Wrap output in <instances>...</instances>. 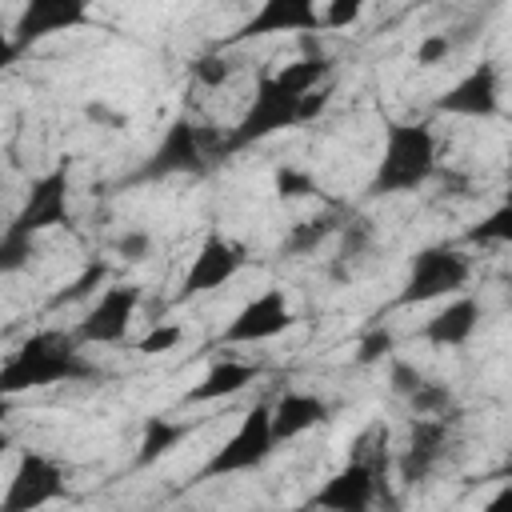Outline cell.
I'll return each instance as SVG.
<instances>
[{
  "mask_svg": "<svg viewBox=\"0 0 512 512\" xmlns=\"http://www.w3.org/2000/svg\"><path fill=\"white\" fill-rule=\"evenodd\" d=\"M140 308V284H112L104 296L84 312V320L72 328L80 344H120L128 336V324Z\"/></svg>",
  "mask_w": 512,
  "mask_h": 512,
  "instance_id": "14",
  "label": "cell"
},
{
  "mask_svg": "<svg viewBox=\"0 0 512 512\" xmlns=\"http://www.w3.org/2000/svg\"><path fill=\"white\" fill-rule=\"evenodd\" d=\"M188 76H192L196 88H220V84H228L232 64H228L224 52H200V56L188 64Z\"/></svg>",
  "mask_w": 512,
  "mask_h": 512,
  "instance_id": "25",
  "label": "cell"
},
{
  "mask_svg": "<svg viewBox=\"0 0 512 512\" xmlns=\"http://www.w3.org/2000/svg\"><path fill=\"white\" fill-rule=\"evenodd\" d=\"M456 52V40H452V32H428L420 44H416V64L420 68H436V64H444L448 56Z\"/></svg>",
  "mask_w": 512,
  "mask_h": 512,
  "instance_id": "29",
  "label": "cell"
},
{
  "mask_svg": "<svg viewBox=\"0 0 512 512\" xmlns=\"http://www.w3.org/2000/svg\"><path fill=\"white\" fill-rule=\"evenodd\" d=\"M440 116H468V120H492L500 112V68L496 60L472 64L452 88H444L432 104Z\"/></svg>",
  "mask_w": 512,
  "mask_h": 512,
  "instance_id": "11",
  "label": "cell"
},
{
  "mask_svg": "<svg viewBox=\"0 0 512 512\" xmlns=\"http://www.w3.org/2000/svg\"><path fill=\"white\" fill-rule=\"evenodd\" d=\"M272 184H276V196L280 200H304V196H316L320 192L316 180L304 168H292V164H280L276 176H272Z\"/></svg>",
  "mask_w": 512,
  "mask_h": 512,
  "instance_id": "28",
  "label": "cell"
},
{
  "mask_svg": "<svg viewBox=\"0 0 512 512\" xmlns=\"http://www.w3.org/2000/svg\"><path fill=\"white\" fill-rule=\"evenodd\" d=\"M208 168H212V160H208L204 128L188 112H180V116H172V124L164 128V136L148 152V160L128 176V184H156L168 176H204Z\"/></svg>",
  "mask_w": 512,
  "mask_h": 512,
  "instance_id": "5",
  "label": "cell"
},
{
  "mask_svg": "<svg viewBox=\"0 0 512 512\" xmlns=\"http://www.w3.org/2000/svg\"><path fill=\"white\" fill-rule=\"evenodd\" d=\"M344 220H348V216H340V212L332 208V212H320V216H308V220L292 224L288 236L280 240V256H308V252H316L324 240L340 236Z\"/></svg>",
  "mask_w": 512,
  "mask_h": 512,
  "instance_id": "20",
  "label": "cell"
},
{
  "mask_svg": "<svg viewBox=\"0 0 512 512\" xmlns=\"http://www.w3.org/2000/svg\"><path fill=\"white\" fill-rule=\"evenodd\" d=\"M320 20H324V32H336V28H348L360 20V4L356 0H336V4H324L320 8Z\"/></svg>",
  "mask_w": 512,
  "mask_h": 512,
  "instance_id": "33",
  "label": "cell"
},
{
  "mask_svg": "<svg viewBox=\"0 0 512 512\" xmlns=\"http://www.w3.org/2000/svg\"><path fill=\"white\" fill-rule=\"evenodd\" d=\"M64 496V468L44 452H24L0 500V512H36Z\"/></svg>",
  "mask_w": 512,
  "mask_h": 512,
  "instance_id": "10",
  "label": "cell"
},
{
  "mask_svg": "<svg viewBox=\"0 0 512 512\" xmlns=\"http://www.w3.org/2000/svg\"><path fill=\"white\" fill-rule=\"evenodd\" d=\"M68 192H72V160H60L52 172H44V176L28 188L24 208L12 216V224L4 228V236H16V240L36 244L40 232L60 228V224H72Z\"/></svg>",
  "mask_w": 512,
  "mask_h": 512,
  "instance_id": "8",
  "label": "cell"
},
{
  "mask_svg": "<svg viewBox=\"0 0 512 512\" xmlns=\"http://www.w3.org/2000/svg\"><path fill=\"white\" fill-rule=\"evenodd\" d=\"M244 260H248L244 244H236V240H228V236H220V232L204 236L200 252L192 256V264H188V272H184V280H180L176 300H192V296H204V292H212V288H224V284L244 268Z\"/></svg>",
  "mask_w": 512,
  "mask_h": 512,
  "instance_id": "12",
  "label": "cell"
},
{
  "mask_svg": "<svg viewBox=\"0 0 512 512\" xmlns=\"http://www.w3.org/2000/svg\"><path fill=\"white\" fill-rule=\"evenodd\" d=\"M448 424L452 420H424V416L412 420L408 444L396 456V476H400L404 488H416V484H424L436 472V464L448 452Z\"/></svg>",
  "mask_w": 512,
  "mask_h": 512,
  "instance_id": "15",
  "label": "cell"
},
{
  "mask_svg": "<svg viewBox=\"0 0 512 512\" xmlns=\"http://www.w3.org/2000/svg\"><path fill=\"white\" fill-rule=\"evenodd\" d=\"M480 512H512V484H500V488L492 492V500H488Z\"/></svg>",
  "mask_w": 512,
  "mask_h": 512,
  "instance_id": "34",
  "label": "cell"
},
{
  "mask_svg": "<svg viewBox=\"0 0 512 512\" xmlns=\"http://www.w3.org/2000/svg\"><path fill=\"white\" fill-rule=\"evenodd\" d=\"M264 368L260 364H248V360H220L204 372V380L196 388L184 392V404H212V400H224V396H236L244 392Z\"/></svg>",
  "mask_w": 512,
  "mask_h": 512,
  "instance_id": "19",
  "label": "cell"
},
{
  "mask_svg": "<svg viewBox=\"0 0 512 512\" xmlns=\"http://www.w3.org/2000/svg\"><path fill=\"white\" fill-rule=\"evenodd\" d=\"M292 320L296 316H292L284 288H264L232 316V324L220 332V344H264V340H276L280 332H288Z\"/></svg>",
  "mask_w": 512,
  "mask_h": 512,
  "instance_id": "13",
  "label": "cell"
},
{
  "mask_svg": "<svg viewBox=\"0 0 512 512\" xmlns=\"http://www.w3.org/2000/svg\"><path fill=\"white\" fill-rule=\"evenodd\" d=\"M100 368L80 352V340L60 328H44L32 332L0 368V392L16 396L28 388H48V384H80V380H96Z\"/></svg>",
  "mask_w": 512,
  "mask_h": 512,
  "instance_id": "2",
  "label": "cell"
},
{
  "mask_svg": "<svg viewBox=\"0 0 512 512\" xmlns=\"http://www.w3.org/2000/svg\"><path fill=\"white\" fill-rule=\"evenodd\" d=\"M104 276H108V264H104V260H88V264H84V272H80V276H76L68 288H60V292L48 300V308H64V304L84 300V296H88L96 284H104Z\"/></svg>",
  "mask_w": 512,
  "mask_h": 512,
  "instance_id": "26",
  "label": "cell"
},
{
  "mask_svg": "<svg viewBox=\"0 0 512 512\" xmlns=\"http://www.w3.org/2000/svg\"><path fill=\"white\" fill-rule=\"evenodd\" d=\"M88 20H92V12H88L84 0H32V4L20 8L16 28H12V36L4 40L0 64H12L20 52H28L32 44H40L44 36L80 28V24H88Z\"/></svg>",
  "mask_w": 512,
  "mask_h": 512,
  "instance_id": "9",
  "label": "cell"
},
{
  "mask_svg": "<svg viewBox=\"0 0 512 512\" xmlns=\"http://www.w3.org/2000/svg\"><path fill=\"white\" fill-rule=\"evenodd\" d=\"M392 352H396V336H392L384 324H372V328L360 336V344H356V364H360V368H368V364L388 360Z\"/></svg>",
  "mask_w": 512,
  "mask_h": 512,
  "instance_id": "27",
  "label": "cell"
},
{
  "mask_svg": "<svg viewBox=\"0 0 512 512\" xmlns=\"http://www.w3.org/2000/svg\"><path fill=\"white\" fill-rule=\"evenodd\" d=\"M192 432L188 420H172V416H148L144 420V432H140V452H136V464H156L160 456H168L184 436Z\"/></svg>",
  "mask_w": 512,
  "mask_h": 512,
  "instance_id": "21",
  "label": "cell"
},
{
  "mask_svg": "<svg viewBox=\"0 0 512 512\" xmlns=\"http://www.w3.org/2000/svg\"><path fill=\"white\" fill-rule=\"evenodd\" d=\"M436 176V132L424 120L388 124L376 172L368 180V196H400L416 192Z\"/></svg>",
  "mask_w": 512,
  "mask_h": 512,
  "instance_id": "3",
  "label": "cell"
},
{
  "mask_svg": "<svg viewBox=\"0 0 512 512\" xmlns=\"http://www.w3.org/2000/svg\"><path fill=\"white\" fill-rule=\"evenodd\" d=\"M496 476H500V480H504V484H512V460H508V464H504V468H500V472H496Z\"/></svg>",
  "mask_w": 512,
  "mask_h": 512,
  "instance_id": "35",
  "label": "cell"
},
{
  "mask_svg": "<svg viewBox=\"0 0 512 512\" xmlns=\"http://www.w3.org/2000/svg\"><path fill=\"white\" fill-rule=\"evenodd\" d=\"M424 380H428V376H424L416 364H408V360H392L388 384H392V392H396V396H404V400H408V396H412V392H416Z\"/></svg>",
  "mask_w": 512,
  "mask_h": 512,
  "instance_id": "32",
  "label": "cell"
},
{
  "mask_svg": "<svg viewBox=\"0 0 512 512\" xmlns=\"http://www.w3.org/2000/svg\"><path fill=\"white\" fill-rule=\"evenodd\" d=\"M180 340H184V328H180V324H156L148 336H140V340H136V352H144V356L172 352Z\"/></svg>",
  "mask_w": 512,
  "mask_h": 512,
  "instance_id": "31",
  "label": "cell"
},
{
  "mask_svg": "<svg viewBox=\"0 0 512 512\" xmlns=\"http://www.w3.org/2000/svg\"><path fill=\"white\" fill-rule=\"evenodd\" d=\"M276 452V436H272V404H256L244 412L240 428L204 460V468L196 472L192 484H204V480H224V476H236V472H252L260 468L268 456Z\"/></svg>",
  "mask_w": 512,
  "mask_h": 512,
  "instance_id": "6",
  "label": "cell"
},
{
  "mask_svg": "<svg viewBox=\"0 0 512 512\" xmlns=\"http://www.w3.org/2000/svg\"><path fill=\"white\" fill-rule=\"evenodd\" d=\"M464 240L468 244H512V188L476 228L464 232Z\"/></svg>",
  "mask_w": 512,
  "mask_h": 512,
  "instance_id": "24",
  "label": "cell"
},
{
  "mask_svg": "<svg viewBox=\"0 0 512 512\" xmlns=\"http://www.w3.org/2000/svg\"><path fill=\"white\" fill-rule=\"evenodd\" d=\"M372 240H376L372 220H368V216H348V220H344V228H340V252H336L332 272H336V276H344V268H348L352 260H360V256L372 248Z\"/></svg>",
  "mask_w": 512,
  "mask_h": 512,
  "instance_id": "22",
  "label": "cell"
},
{
  "mask_svg": "<svg viewBox=\"0 0 512 512\" xmlns=\"http://www.w3.org/2000/svg\"><path fill=\"white\" fill-rule=\"evenodd\" d=\"M408 404H412V412L424 416V420H456V396H452V388L440 384V380H424V384L408 396Z\"/></svg>",
  "mask_w": 512,
  "mask_h": 512,
  "instance_id": "23",
  "label": "cell"
},
{
  "mask_svg": "<svg viewBox=\"0 0 512 512\" xmlns=\"http://www.w3.org/2000/svg\"><path fill=\"white\" fill-rule=\"evenodd\" d=\"M328 76H332V56L312 48L308 56L280 64L276 72H268L256 84V96L248 104V112L240 116V124L228 132V140H220L216 156H236L284 128H300L308 120H316L328 108Z\"/></svg>",
  "mask_w": 512,
  "mask_h": 512,
  "instance_id": "1",
  "label": "cell"
},
{
  "mask_svg": "<svg viewBox=\"0 0 512 512\" xmlns=\"http://www.w3.org/2000/svg\"><path fill=\"white\" fill-rule=\"evenodd\" d=\"M116 256L128 260V264H144V260L152 256V232H148V228H128V232H120Z\"/></svg>",
  "mask_w": 512,
  "mask_h": 512,
  "instance_id": "30",
  "label": "cell"
},
{
  "mask_svg": "<svg viewBox=\"0 0 512 512\" xmlns=\"http://www.w3.org/2000/svg\"><path fill=\"white\" fill-rule=\"evenodd\" d=\"M468 276H472V260L460 248L428 244L408 260V276H404L392 304L412 308V304H428V300H440V296H456V292H464Z\"/></svg>",
  "mask_w": 512,
  "mask_h": 512,
  "instance_id": "4",
  "label": "cell"
},
{
  "mask_svg": "<svg viewBox=\"0 0 512 512\" xmlns=\"http://www.w3.org/2000/svg\"><path fill=\"white\" fill-rule=\"evenodd\" d=\"M292 512H304V508H292Z\"/></svg>",
  "mask_w": 512,
  "mask_h": 512,
  "instance_id": "36",
  "label": "cell"
},
{
  "mask_svg": "<svg viewBox=\"0 0 512 512\" xmlns=\"http://www.w3.org/2000/svg\"><path fill=\"white\" fill-rule=\"evenodd\" d=\"M480 316H484L480 300L460 292L456 300H448L440 312H432V316L424 320L420 336H424L432 348H460V344H468L472 332L480 328Z\"/></svg>",
  "mask_w": 512,
  "mask_h": 512,
  "instance_id": "17",
  "label": "cell"
},
{
  "mask_svg": "<svg viewBox=\"0 0 512 512\" xmlns=\"http://www.w3.org/2000/svg\"><path fill=\"white\" fill-rule=\"evenodd\" d=\"M272 32H324L320 4H312V0H268L264 8H256L232 32V40H256V36H272Z\"/></svg>",
  "mask_w": 512,
  "mask_h": 512,
  "instance_id": "16",
  "label": "cell"
},
{
  "mask_svg": "<svg viewBox=\"0 0 512 512\" xmlns=\"http://www.w3.org/2000/svg\"><path fill=\"white\" fill-rule=\"evenodd\" d=\"M388 460H368V456H348V464L340 472H332L312 500L304 504L308 512H372V504L384 496L388 500Z\"/></svg>",
  "mask_w": 512,
  "mask_h": 512,
  "instance_id": "7",
  "label": "cell"
},
{
  "mask_svg": "<svg viewBox=\"0 0 512 512\" xmlns=\"http://www.w3.org/2000/svg\"><path fill=\"white\" fill-rule=\"evenodd\" d=\"M328 412H332V404H328L324 396H316V392H300V388H288V392L272 404V436H276V444H288V440L304 436L308 428L324 424V420H328Z\"/></svg>",
  "mask_w": 512,
  "mask_h": 512,
  "instance_id": "18",
  "label": "cell"
}]
</instances>
